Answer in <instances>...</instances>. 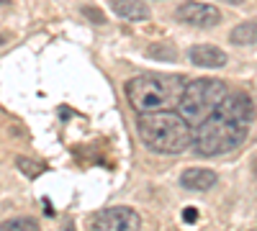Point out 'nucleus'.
I'll return each mask as SVG.
<instances>
[{
  "label": "nucleus",
  "mask_w": 257,
  "mask_h": 231,
  "mask_svg": "<svg viewBox=\"0 0 257 231\" xmlns=\"http://www.w3.org/2000/svg\"><path fill=\"white\" fill-rule=\"evenodd\" d=\"M137 134L142 144L155 154H180L193 144V126L173 111L139 113Z\"/></svg>",
  "instance_id": "nucleus-1"
},
{
  "label": "nucleus",
  "mask_w": 257,
  "mask_h": 231,
  "mask_svg": "<svg viewBox=\"0 0 257 231\" xmlns=\"http://www.w3.org/2000/svg\"><path fill=\"white\" fill-rule=\"evenodd\" d=\"M183 88V77L175 75H139L126 82V98L137 113L173 111L180 100Z\"/></svg>",
  "instance_id": "nucleus-2"
},
{
  "label": "nucleus",
  "mask_w": 257,
  "mask_h": 231,
  "mask_svg": "<svg viewBox=\"0 0 257 231\" xmlns=\"http://www.w3.org/2000/svg\"><path fill=\"white\" fill-rule=\"evenodd\" d=\"M247 134H249V121L213 113L198 126H193V146L201 157H221L242 146Z\"/></svg>",
  "instance_id": "nucleus-3"
},
{
  "label": "nucleus",
  "mask_w": 257,
  "mask_h": 231,
  "mask_svg": "<svg viewBox=\"0 0 257 231\" xmlns=\"http://www.w3.org/2000/svg\"><path fill=\"white\" fill-rule=\"evenodd\" d=\"M226 93H229V88L221 80H193L190 85L183 88L175 108L190 126H198L201 121L216 113L219 103L224 100Z\"/></svg>",
  "instance_id": "nucleus-4"
},
{
  "label": "nucleus",
  "mask_w": 257,
  "mask_h": 231,
  "mask_svg": "<svg viewBox=\"0 0 257 231\" xmlns=\"http://www.w3.org/2000/svg\"><path fill=\"white\" fill-rule=\"evenodd\" d=\"M90 228H95V231H137V228H142V216L134 208L113 205V208L100 211L93 218Z\"/></svg>",
  "instance_id": "nucleus-5"
},
{
  "label": "nucleus",
  "mask_w": 257,
  "mask_h": 231,
  "mask_svg": "<svg viewBox=\"0 0 257 231\" xmlns=\"http://www.w3.org/2000/svg\"><path fill=\"white\" fill-rule=\"evenodd\" d=\"M175 18L180 24H188V26H196V29H211L221 21V13L219 8H213L208 3H198V0H188L183 3L178 11H175Z\"/></svg>",
  "instance_id": "nucleus-6"
},
{
  "label": "nucleus",
  "mask_w": 257,
  "mask_h": 231,
  "mask_svg": "<svg viewBox=\"0 0 257 231\" xmlns=\"http://www.w3.org/2000/svg\"><path fill=\"white\" fill-rule=\"evenodd\" d=\"M216 113L229 116V118H239V121H252V116H254L252 98H249L247 93H234V90H229V93L224 95V100L219 103Z\"/></svg>",
  "instance_id": "nucleus-7"
},
{
  "label": "nucleus",
  "mask_w": 257,
  "mask_h": 231,
  "mask_svg": "<svg viewBox=\"0 0 257 231\" xmlns=\"http://www.w3.org/2000/svg\"><path fill=\"white\" fill-rule=\"evenodd\" d=\"M190 62L196 67H206V70H219L226 67V52H221L219 47H211V44H196L190 49Z\"/></svg>",
  "instance_id": "nucleus-8"
},
{
  "label": "nucleus",
  "mask_w": 257,
  "mask_h": 231,
  "mask_svg": "<svg viewBox=\"0 0 257 231\" xmlns=\"http://www.w3.org/2000/svg\"><path fill=\"white\" fill-rule=\"evenodd\" d=\"M216 172L206 170V167H190V170H185L180 175V185L185 187V190H211L213 185H216Z\"/></svg>",
  "instance_id": "nucleus-9"
},
{
  "label": "nucleus",
  "mask_w": 257,
  "mask_h": 231,
  "mask_svg": "<svg viewBox=\"0 0 257 231\" xmlns=\"http://www.w3.org/2000/svg\"><path fill=\"white\" fill-rule=\"evenodd\" d=\"M111 11L123 18V21H147L149 16V6L142 0H111Z\"/></svg>",
  "instance_id": "nucleus-10"
},
{
  "label": "nucleus",
  "mask_w": 257,
  "mask_h": 231,
  "mask_svg": "<svg viewBox=\"0 0 257 231\" xmlns=\"http://www.w3.org/2000/svg\"><path fill=\"white\" fill-rule=\"evenodd\" d=\"M231 44H237V47H252L257 44V21H244V24L239 26H234L231 31Z\"/></svg>",
  "instance_id": "nucleus-11"
},
{
  "label": "nucleus",
  "mask_w": 257,
  "mask_h": 231,
  "mask_svg": "<svg viewBox=\"0 0 257 231\" xmlns=\"http://www.w3.org/2000/svg\"><path fill=\"white\" fill-rule=\"evenodd\" d=\"M36 228H39V221L31 216H16L0 223V231H36Z\"/></svg>",
  "instance_id": "nucleus-12"
},
{
  "label": "nucleus",
  "mask_w": 257,
  "mask_h": 231,
  "mask_svg": "<svg viewBox=\"0 0 257 231\" xmlns=\"http://www.w3.org/2000/svg\"><path fill=\"white\" fill-rule=\"evenodd\" d=\"M147 57H152L157 62H175L178 59V49L173 44H152L147 49Z\"/></svg>",
  "instance_id": "nucleus-13"
},
{
  "label": "nucleus",
  "mask_w": 257,
  "mask_h": 231,
  "mask_svg": "<svg viewBox=\"0 0 257 231\" xmlns=\"http://www.w3.org/2000/svg\"><path fill=\"white\" fill-rule=\"evenodd\" d=\"M16 167H18L24 175H29V177H36V175H41V170H44L41 164H36V162H31V159H26V157H18V159H16Z\"/></svg>",
  "instance_id": "nucleus-14"
},
{
  "label": "nucleus",
  "mask_w": 257,
  "mask_h": 231,
  "mask_svg": "<svg viewBox=\"0 0 257 231\" xmlns=\"http://www.w3.org/2000/svg\"><path fill=\"white\" fill-rule=\"evenodd\" d=\"M82 16H88L93 24H105V18H103V13L100 11H95V8H85L82 11Z\"/></svg>",
  "instance_id": "nucleus-15"
},
{
  "label": "nucleus",
  "mask_w": 257,
  "mask_h": 231,
  "mask_svg": "<svg viewBox=\"0 0 257 231\" xmlns=\"http://www.w3.org/2000/svg\"><path fill=\"white\" fill-rule=\"evenodd\" d=\"M183 221L185 223H196L198 221V211H196V208H185V211H183Z\"/></svg>",
  "instance_id": "nucleus-16"
},
{
  "label": "nucleus",
  "mask_w": 257,
  "mask_h": 231,
  "mask_svg": "<svg viewBox=\"0 0 257 231\" xmlns=\"http://www.w3.org/2000/svg\"><path fill=\"white\" fill-rule=\"evenodd\" d=\"M229 3H231V6H242V3H244V0H229Z\"/></svg>",
  "instance_id": "nucleus-17"
},
{
  "label": "nucleus",
  "mask_w": 257,
  "mask_h": 231,
  "mask_svg": "<svg viewBox=\"0 0 257 231\" xmlns=\"http://www.w3.org/2000/svg\"><path fill=\"white\" fill-rule=\"evenodd\" d=\"M6 3H11V0H0V6H6Z\"/></svg>",
  "instance_id": "nucleus-18"
},
{
  "label": "nucleus",
  "mask_w": 257,
  "mask_h": 231,
  "mask_svg": "<svg viewBox=\"0 0 257 231\" xmlns=\"http://www.w3.org/2000/svg\"><path fill=\"white\" fill-rule=\"evenodd\" d=\"M254 167H257V162H254Z\"/></svg>",
  "instance_id": "nucleus-19"
}]
</instances>
